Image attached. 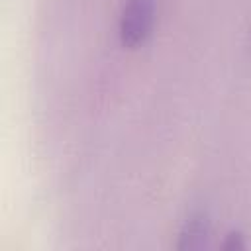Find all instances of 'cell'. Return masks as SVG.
Wrapping results in <instances>:
<instances>
[{
	"label": "cell",
	"mask_w": 251,
	"mask_h": 251,
	"mask_svg": "<svg viewBox=\"0 0 251 251\" xmlns=\"http://www.w3.org/2000/svg\"><path fill=\"white\" fill-rule=\"evenodd\" d=\"M222 249L226 251H243L247 249V243H245V235L239 231V229H231L226 233V239L222 243Z\"/></svg>",
	"instance_id": "3"
},
{
	"label": "cell",
	"mask_w": 251,
	"mask_h": 251,
	"mask_svg": "<svg viewBox=\"0 0 251 251\" xmlns=\"http://www.w3.org/2000/svg\"><path fill=\"white\" fill-rule=\"evenodd\" d=\"M157 0H124L118 20L120 43L126 49L141 47L153 33Z\"/></svg>",
	"instance_id": "1"
},
{
	"label": "cell",
	"mask_w": 251,
	"mask_h": 251,
	"mask_svg": "<svg viewBox=\"0 0 251 251\" xmlns=\"http://www.w3.org/2000/svg\"><path fill=\"white\" fill-rule=\"evenodd\" d=\"M178 239H176V249L180 251H192V249H202L208 243L210 237V218L204 210L190 212L186 220L182 222L178 229Z\"/></svg>",
	"instance_id": "2"
}]
</instances>
